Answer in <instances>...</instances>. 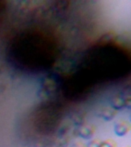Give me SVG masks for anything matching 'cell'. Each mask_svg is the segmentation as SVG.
Returning <instances> with one entry per match:
<instances>
[{
	"label": "cell",
	"instance_id": "cell-3",
	"mask_svg": "<svg viewBox=\"0 0 131 147\" xmlns=\"http://www.w3.org/2000/svg\"><path fill=\"white\" fill-rule=\"evenodd\" d=\"M117 144L114 140H104L103 142H101V145L100 147H116Z\"/></svg>",
	"mask_w": 131,
	"mask_h": 147
},
{
	"label": "cell",
	"instance_id": "cell-5",
	"mask_svg": "<svg viewBox=\"0 0 131 147\" xmlns=\"http://www.w3.org/2000/svg\"><path fill=\"white\" fill-rule=\"evenodd\" d=\"M74 147H86L82 142H77L74 146Z\"/></svg>",
	"mask_w": 131,
	"mask_h": 147
},
{
	"label": "cell",
	"instance_id": "cell-2",
	"mask_svg": "<svg viewBox=\"0 0 131 147\" xmlns=\"http://www.w3.org/2000/svg\"><path fill=\"white\" fill-rule=\"evenodd\" d=\"M94 129L91 128H86L84 129L83 131H82V136L85 139H88V138H91V136H93V133H94Z\"/></svg>",
	"mask_w": 131,
	"mask_h": 147
},
{
	"label": "cell",
	"instance_id": "cell-1",
	"mask_svg": "<svg viewBox=\"0 0 131 147\" xmlns=\"http://www.w3.org/2000/svg\"><path fill=\"white\" fill-rule=\"evenodd\" d=\"M48 40L40 36L26 37L20 42L22 63L28 61V68H38L46 64L51 61V54H52V45Z\"/></svg>",
	"mask_w": 131,
	"mask_h": 147
},
{
	"label": "cell",
	"instance_id": "cell-4",
	"mask_svg": "<svg viewBox=\"0 0 131 147\" xmlns=\"http://www.w3.org/2000/svg\"><path fill=\"white\" fill-rule=\"evenodd\" d=\"M101 145V141H99L97 140H92L87 144V147H100Z\"/></svg>",
	"mask_w": 131,
	"mask_h": 147
}]
</instances>
